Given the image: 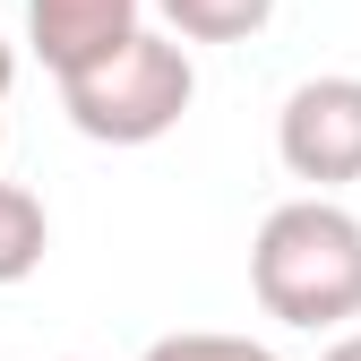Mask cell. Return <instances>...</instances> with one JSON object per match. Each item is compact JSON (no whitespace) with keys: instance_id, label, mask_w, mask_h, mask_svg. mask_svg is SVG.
<instances>
[{"instance_id":"6da1fadb","label":"cell","mask_w":361,"mask_h":361,"mask_svg":"<svg viewBox=\"0 0 361 361\" xmlns=\"http://www.w3.org/2000/svg\"><path fill=\"white\" fill-rule=\"evenodd\" d=\"M250 293L284 327H344L361 319V215L336 207V190L284 198L250 241Z\"/></svg>"},{"instance_id":"7a4b0ae2","label":"cell","mask_w":361,"mask_h":361,"mask_svg":"<svg viewBox=\"0 0 361 361\" xmlns=\"http://www.w3.org/2000/svg\"><path fill=\"white\" fill-rule=\"evenodd\" d=\"M190 104H198L190 43L155 35V26H129L95 61L61 69V112H69L78 138H95V147H155V138L180 129Z\"/></svg>"},{"instance_id":"3957f363","label":"cell","mask_w":361,"mask_h":361,"mask_svg":"<svg viewBox=\"0 0 361 361\" xmlns=\"http://www.w3.org/2000/svg\"><path fill=\"white\" fill-rule=\"evenodd\" d=\"M276 155L310 190L361 180V78H301L276 112Z\"/></svg>"},{"instance_id":"277c9868","label":"cell","mask_w":361,"mask_h":361,"mask_svg":"<svg viewBox=\"0 0 361 361\" xmlns=\"http://www.w3.org/2000/svg\"><path fill=\"white\" fill-rule=\"evenodd\" d=\"M129 26H147V0H26V35H35V61L43 69H78L95 61L104 43H121Z\"/></svg>"},{"instance_id":"5b68a950","label":"cell","mask_w":361,"mask_h":361,"mask_svg":"<svg viewBox=\"0 0 361 361\" xmlns=\"http://www.w3.org/2000/svg\"><path fill=\"white\" fill-rule=\"evenodd\" d=\"M155 18L180 43H250L276 18V0H155Z\"/></svg>"},{"instance_id":"8992f818","label":"cell","mask_w":361,"mask_h":361,"mask_svg":"<svg viewBox=\"0 0 361 361\" xmlns=\"http://www.w3.org/2000/svg\"><path fill=\"white\" fill-rule=\"evenodd\" d=\"M52 250V215L26 180H0V284H26Z\"/></svg>"},{"instance_id":"52a82bcc","label":"cell","mask_w":361,"mask_h":361,"mask_svg":"<svg viewBox=\"0 0 361 361\" xmlns=\"http://www.w3.org/2000/svg\"><path fill=\"white\" fill-rule=\"evenodd\" d=\"M138 361H276L267 344H250V336H215V327H180V336H155Z\"/></svg>"},{"instance_id":"ba28073f","label":"cell","mask_w":361,"mask_h":361,"mask_svg":"<svg viewBox=\"0 0 361 361\" xmlns=\"http://www.w3.org/2000/svg\"><path fill=\"white\" fill-rule=\"evenodd\" d=\"M319 361H361V327H353V336H336V344H327Z\"/></svg>"},{"instance_id":"9c48e42d","label":"cell","mask_w":361,"mask_h":361,"mask_svg":"<svg viewBox=\"0 0 361 361\" xmlns=\"http://www.w3.org/2000/svg\"><path fill=\"white\" fill-rule=\"evenodd\" d=\"M9 86H18V52H9V35H0V104H9Z\"/></svg>"},{"instance_id":"30bf717a","label":"cell","mask_w":361,"mask_h":361,"mask_svg":"<svg viewBox=\"0 0 361 361\" xmlns=\"http://www.w3.org/2000/svg\"><path fill=\"white\" fill-rule=\"evenodd\" d=\"M0 147H9V121H0Z\"/></svg>"}]
</instances>
